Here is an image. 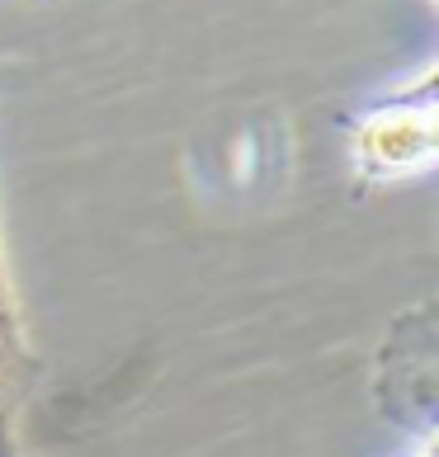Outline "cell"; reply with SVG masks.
Segmentation results:
<instances>
[{
  "label": "cell",
  "mask_w": 439,
  "mask_h": 457,
  "mask_svg": "<svg viewBox=\"0 0 439 457\" xmlns=\"http://www.w3.org/2000/svg\"><path fill=\"white\" fill-rule=\"evenodd\" d=\"M368 392L387 425L435 438L439 429V297L397 312L374 353Z\"/></svg>",
  "instance_id": "1"
},
{
  "label": "cell",
  "mask_w": 439,
  "mask_h": 457,
  "mask_svg": "<svg viewBox=\"0 0 439 457\" xmlns=\"http://www.w3.org/2000/svg\"><path fill=\"white\" fill-rule=\"evenodd\" d=\"M435 66L416 86L383 95L350 118V165L359 184H401L435 170Z\"/></svg>",
  "instance_id": "2"
},
{
  "label": "cell",
  "mask_w": 439,
  "mask_h": 457,
  "mask_svg": "<svg viewBox=\"0 0 439 457\" xmlns=\"http://www.w3.org/2000/svg\"><path fill=\"white\" fill-rule=\"evenodd\" d=\"M33 386H38V359L24 340V320L0 260V457H20V420Z\"/></svg>",
  "instance_id": "3"
},
{
  "label": "cell",
  "mask_w": 439,
  "mask_h": 457,
  "mask_svg": "<svg viewBox=\"0 0 439 457\" xmlns=\"http://www.w3.org/2000/svg\"><path fill=\"white\" fill-rule=\"evenodd\" d=\"M420 457H435V448H426V453H420Z\"/></svg>",
  "instance_id": "4"
},
{
  "label": "cell",
  "mask_w": 439,
  "mask_h": 457,
  "mask_svg": "<svg viewBox=\"0 0 439 457\" xmlns=\"http://www.w3.org/2000/svg\"><path fill=\"white\" fill-rule=\"evenodd\" d=\"M38 5H43V0H38Z\"/></svg>",
  "instance_id": "5"
}]
</instances>
